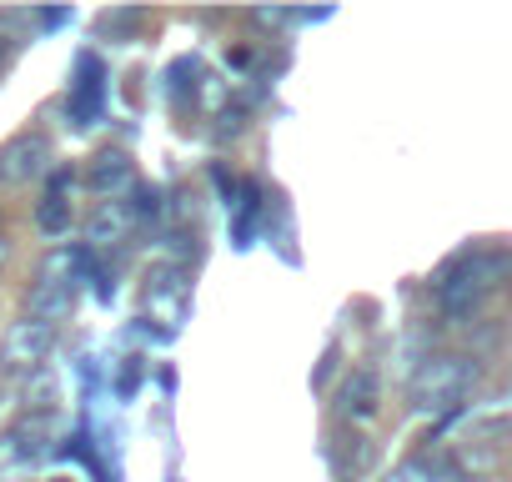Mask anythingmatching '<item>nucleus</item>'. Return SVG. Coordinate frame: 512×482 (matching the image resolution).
I'll use <instances>...</instances> for the list:
<instances>
[{
  "instance_id": "nucleus-1",
  "label": "nucleus",
  "mask_w": 512,
  "mask_h": 482,
  "mask_svg": "<svg viewBox=\"0 0 512 482\" xmlns=\"http://www.w3.org/2000/svg\"><path fill=\"white\" fill-rule=\"evenodd\" d=\"M512 277V252L507 247H477V252H462L442 277H437V307L452 317V322H467L477 317Z\"/></svg>"
},
{
  "instance_id": "nucleus-2",
  "label": "nucleus",
  "mask_w": 512,
  "mask_h": 482,
  "mask_svg": "<svg viewBox=\"0 0 512 482\" xmlns=\"http://www.w3.org/2000/svg\"><path fill=\"white\" fill-rule=\"evenodd\" d=\"M477 382V362L472 357H457V352H437V357H422L412 382H407V397H412V412H452L467 387Z\"/></svg>"
},
{
  "instance_id": "nucleus-3",
  "label": "nucleus",
  "mask_w": 512,
  "mask_h": 482,
  "mask_svg": "<svg viewBox=\"0 0 512 482\" xmlns=\"http://www.w3.org/2000/svg\"><path fill=\"white\" fill-rule=\"evenodd\" d=\"M71 307H76V257H71V252H56V257L41 267L36 287H31V317L56 327Z\"/></svg>"
},
{
  "instance_id": "nucleus-4",
  "label": "nucleus",
  "mask_w": 512,
  "mask_h": 482,
  "mask_svg": "<svg viewBox=\"0 0 512 482\" xmlns=\"http://www.w3.org/2000/svg\"><path fill=\"white\" fill-rule=\"evenodd\" d=\"M51 342H56V327L51 322L21 317V322H11L6 342H0V367H6V372H36L46 362Z\"/></svg>"
},
{
  "instance_id": "nucleus-5",
  "label": "nucleus",
  "mask_w": 512,
  "mask_h": 482,
  "mask_svg": "<svg viewBox=\"0 0 512 482\" xmlns=\"http://www.w3.org/2000/svg\"><path fill=\"white\" fill-rule=\"evenodd\" d=\"M51 166V141L41 131H26L16 136L6 151H0V181H31Z\"/></svg>"
},
{
  "instance_id": "nucleus-6",
  "label": "nucleus",
  "mask_w": 512,
  "mask_h": 482,
  "mask_svg": "<svg viewBox=\"0 0 512 482\" xmlns=\"http://www.w3.org/2000/svg\"><path fill=\"white\" fill-rule=\"evenodd\" d=\"M382 407V377L372 367H352L347 382H342V417L352 422H372Z\"/></svg>"
},
{
  "instance_id": "nucleus-7",
  "label": "nucleus",
  "mask_w": 512,
  "mask_h": 482,
  "mask_svg": "<svg viewBox=\"0 0 512 482\" xmlns=\"http://www.w3.org/2000/svg\"><path fill=\"white\" fill-rule=\"evenodd\" d=\"M136 226V206L131 201H101L86 221V241L91 247H116V241H126Z\"/></svg>"
},
{
  "instance_id": "nucleus-8",
  "label": "nucleus",
  "mask_w": 512,
  "mask_h": 482,
  "mask_svg": "<svg viewBox=\"0 0 512 482\" xmlns=\"http://www.w3.org/2000/svg\"><path fill=\"white\" fill-rule=\"evenodd\" d=\"M71 171H56L51 176V191L41 196V206H36V231L41 236H66L71 231Z\"/></svg>"
},
{
  "instance_id": "nucleus-9",
  "label": "nucleus",
  "mask_w": 512,
  "mask_h": 482,
  "mask_svg": "<svg viewBox=\"0 0 512 482\" xmlns=\"http://www.w3.org/2000/svg\"><path fill=\"white\" fill-rule=\"evenodd\" d=\"M146 312H151L156 322L176 327V322L186 317V282H181L176 272H156L151 287H146Z\"/></svg>"
},
{
  "instance_id": "nucleus-10",
  "label": "nucleus",
  "mask_w": 512,
  "mask_h": 482,
  "mask_svg": "<svg viewBox=\"0 0 512 482\" xmlns=\"http://www.w3.org/2000/svg\"><path fill=\"white\" fill-rule=\"evenodd\" d=\"M126 186H131V161L121 151H101L91 166V191H101L106 201H121Z\"/></svg>"
},
{
  "instance_id": "nucleus-11",
  "label": "nucleus",
  "mask_w": 512,
  "mask_h": 482,
  "mask_svg": "<svg viewBox=\"0 0 512 482\" xmlns=\"http://www.w3.org/2000/svg\"><path fill=\"white\" fill-rule=\"evenodd\" d=\"M81 71H86V81H76V96H71V116H76V126H91L96 121V111H101V66L86 56L81 61Z\"/></svg>"
},
{
  "instance_id": "nucleus-12",
  "label": "nucleus",
  "mask_w": 512,
  "mask_h": 482,
  "mask_svg": "<svg viewBox=\"0 0 512 482\" xmlns=\"http://www.w3.org/2000/svg\"><path fill=\"white\" fill-rule=\"evenodd\" d=\"M437 472H442V467H437L432 457H407V462H397L382 482H437Z\"/></svg>"
}]
</instances>
